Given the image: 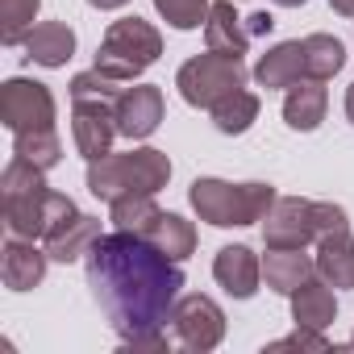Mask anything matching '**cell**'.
I'll use <instances>...</instances> for the list:
<instances>
[{
  "label": "cell",
  "instance_id": "cell-1",
  "mask_svg": "<svg viewBox=\"0 0 354 354\" xmlns=\"http://www.w3.org/2000/svg\"><path fill=\"white\" fill-rule=\"evenodd\" d=\"M88 288L96 304L104 308L113 333L125 350H167L171 337L162 325L171 321V308L180 300L184 271L171 254H162L154 242L138 234H100L88 254Z\"/></svg>",
  "mask_w": 354,
  "mask_h": 354
},
{
  "label": "cell",
  "instance_id": "cell-2",
  "mask_svg": "<svg viewBox=\"0 0 354 354\" xmlns=\"http://www.w3.org/2000/svg\"><path fill=\"white\" fill-rule=\"evenodd\" d=\"M42 167L26 162L13 154V162L0 175V209H5V230L17 238H50L67 217H75L80 209L71 205V196L46 188Z\"/></svg>",
  "mask_w": 354,
  "mask_h": 354
},
{
  "label": "cell",
  "instance_id": "cell-3",
  "mask_svg": "<svg viewBox=\"0 0 354 354\" xmlns=\"http://www.w3.org/2000/svg\"><path fill=\"white\" fill-rule=\"evenodd\" d=\"M167 180H171V158L154 146L88 162V192L109 205L121 196H154L158 188H167Z\"/></svg>",
  "mask_w": 354,
  "mask_h": 354
},
{
  "label": "cell",
  "instance_id": "cell-4",
  "mask_svg": "<svg viewBox=\"0 0 354 354\" xmlns=\"http://www.w3.org/2000/svg\"><path fill=\"white\" fill-rule=\"evenodd\" d=\"M188 196H192V209L201 213V221H209L217 230L254 225L279 201L271 184H225V180H196Z\"/></svg>",
  "mask_w": 354,
  "mask_h": 354
},
{
  "label": "cell",
  "instance_id": "cell-5",
  "mask_svg": "<svg viewBox=\"0 0 354 354\" xmlns=\"http://www.w3.org/2000/svg\"><path fill=\"white\" fill-rule=\"evenodd\" d=\"M158 55H162L158 30L142 17H121L104 30V42L96 50V71H104L121 84H133Z\"/></svg>",
  "mask_w": 354,
  "mask_h": 354
},
{
  "label": "cell",
  "instance_id": "cell-6",
  "mask_svg": "<svg viewBox=\"0 0 354 354\" xmlns=\"http://www.w3.org/2000/svg\"><path fill=\"white\" fill-rule=\"evenodd\" d=\"M175 88H180V96L192 109H213L225 96H234L238 88H246V63L242 59H230V55H217V50L196 55V59H188L180 67Z\"/></svg>",
  "mask_w": 354,
  "mask_h": 354
},
{
  "label": "cell",
  "instance_id": "cell-7",
  "mask_svg": "<svg viewBox=\"0 0 354 354\" xmlns=\"http://www.w3.org/2000/svg\"><path fill=\"white\" fill-rule=\"evenodd\" d=\"M171 337L180 342L184 350H217L221 337H225V313L213 296H180L171 308Z\"/></svg>",
  "mask_w": 354,
  "mask_h": 354
},
{
  "label": "cell",
  "instance_id": "cell-8",
  "mask_svg": "<svg viewBox=\"0 0 354 354\" xmlns=\"http://www.w3.org/2000/svg\"><path fill=\"white\" fill-rule=\"evenodd\" d=\"M0 121L13 133H42L55 129V96L38 80H9L0 88Z\"/></svg>",
  "mask_w": 354,
  "mask_h": 354
},
{
  "label": "cell",
  "instance_id": "cell-9",
  "mask_svg": "<svg viewBox=\"0 0 354 354\" xmlns=\"http://www.w3.org/2000/svg\"><path fill=\"white\" fill-rule=\"evenodd\" d=\"M263 242L275 250H300L308 242H317V225H313V201L300 196H279L267 217H263Z\"/></svg>",
  "mask_w": 354,
  "mask_h": 354
},
{
  "label": "cell",
  "instance_id": "cell-10",
  "mask_svg": "<svg viewBox=\"0 0 354 354\" xmlns=\"http://www.w3.org/2000/svg\"><path fill=\"white\" fill-rule=\"evenodd\" d=\"M113 121H117V133L129 138V142H142L158 129L162 121V92L154 84H133L121 92L117 109H113Z\"/></svg>",
  "mask_w": 354,
  "mask_h": 354
},
{
  "label": "cell",
  "instance_id": "cell-11",
  "mask_svg": "<svg viewBox=\"0 0 354 354\" xmlns=\"http://www.w3.org/2000/svg\"><path fill=\"white\" fill-rule=\"evenodd\" d=\"M46 263H50V254L38 250L34 238H17V234H9V242H5V259H0V275H5V288H13V292H30V288H38V283L46 279Z\"/></svg>",
  "mask_w": 354,
  "mask_h": 354
},
{
  "label": "cell",
  "instance_id": "cell-12",
  "mask_svg": "<svg viewBox=\"0 0 354 354\" xmlns=\"http://www.w3.org/2000/svg\"><path fill=\"white\" fill-rule=\"evenodd\" d=\"M71 133H75V150H80L88 162L113 154V138H117L113 109H100V104H75V113H71Z\"/></svg>",
  "mask_w": 354,
  "mask_h": 354
},
{
  "label": "cell",
  "instance_id": "cell-13",
  "mask_svg": "<svg viewBox=\"0 0 354 354\" xmlns=\"http://www.w3.org/2000/svg\"><path fill=\"white\" fill-rule=\"evenodd\" d=\"M213 275H217V283H221L234 300H250V296L259 292L263 263L254 259V250H250V246H225V250H217Z\"/></svg>",
  "mask_w": 354,
  "mask_h": 354
},
{
  "label": "cell",
  "instance_id": "cell-14",
  "mask_svg": "<svg viewBox=\"0 0 354 354\" xmlns=\"http://www.w3.org/2000/svg\"><path fill=\"white\" fill-rule=\"evenodd\" d=\"M205 46L217 50V55H230V59H242L246 46H250V30L246 21L234 13L230 0H217L209 9V21H205Z\"/></svg>",
  "mask_w": 354,
  "mask_h": 354
},
{
  "label": "cell",
  "instance_id": "cell-15",
  "mask_svg": "<svg viewBox=\"0 0 354 354\" xmlns=\"http://www.w3.org/2000/svg\"><path fill=\"white\" fill-rule=\"evenodd\" d=\"M313 275H317V259L304 254V246H300V250H275V246H267V259H263V279H267V288L292 296V292H296L300 283H308Z\"/></svg>",
  "mask_w": 354,
  "mask_h": 354
},
{
  "label": "cell",
  "instance_id": "cell-16",
  "mask_svg": "<svg viewBox=\"0 0 354 354\" xmlns=\"http://www.w3.org/2000/svg\"><path fill=\"white\" fill-rule=\"evenodd\" d=\"M317 275L333 288H354V234L350 230L317 238Z\"/></svg>",
  "mask_w": 354,
  "mask_h": 354
},
{
  "label": "cell",
  "instance_id": "cell-17",
  "mask_svg": "<svg viewBox=\"0 0 354 354\" xmlns=\"http://www.w3.org/2000/svg\"><path fill=\"white\" fill-rule=\"evenodd\" d=\"M254 80H259V88H292V84L308 80V75H304V46H300V42H279V46H271V50L254 63Z\"/></svg>",
  "mask_w": 354,
  "mask_h": 354
},
{
  "label": "cell",
  "instance_id": "cell-18",
  "mask_svg": "<svg viewBox=\"0 0 354 354\" xmlns=\"http://www.w3.org/2000/svg\"><path fill=\"white\" fill-rule=\"evenodd\" d=\"M337 317V296H333V283L325 279H308L292 292V321L304 325V329H325L333 325Z\"/></svg>",
  "mask_w": 354,
  "mask_h": 354
},
{
  "label": "cell",
  "instance_id": "cell-19",
  "mask_svg": "<svg viewBox=\"0 0 354 354\" xmlns=\"http://www.w3.org/2000/svg\"><path fill=\"white\" fill-rule=\"evenodd\" d=\"M21 46H26V59H34L42 67H63L75 55V34L67 21H42L30 30V38Z\"/></svg>",
  "mask_w": 354,
  "mask_h": 354
},
{
  "label": "cell",
  "instance_id": "cell-20",
  "mask_svg": "<svg viewBox=\"0 0 354 354\" xmlns=\"http://www.w3.org/2000/svg\"><path fill=\"white\" fill-rule=\"evenodd\" d=\"M325 109H329V96L321 88V80H300L288 88V100H283V121L300 133H313L321 121H325Z\"/></svg>",
  "mask_w": 354,
  "mask_h": 354
},
{
  "label": "cell",
  "instance_id": "cell-21",
  "mask_svg": "<svg viewBox=\"0 0 354 354\" xmlns=\"http://www.w3.org/2000/svg\"><path fill=\"white\" fill-rule=\"evenodd\" d=\"M138 238L154 242V246H158L162 254H171L175 263H184V259L196 250V230H192V221H184L180 213H162V209H158V217H154Z\"/></svg>",
  "mask_w": 354,
  "mask_h": 354
},
{
  "label": "cell",
  "instance_id": "cell-22",
  "mask_svg": "<svg viewBox=\"0 0 354 354\" xmlns=\"http://www.w3.org/2000/svg\"><path fill=\"white\" fill-rule=\"evenodd\" d=\"M96 238H100V221L75 213V217H67V221L46 238V254H50L55 263H75V259L88 254V246H92Z\"/></svg>",
  "mask_w": 354,
  "mask_h": 354
},
{
  "label": "cell",
  "instance_id": "cell-23",
  "mask_svg": "<svg viewBox=\"0 0 354 354\" xmlns=\"http://www.w3.org/2000/svg\"><path fill=\"white\" fill-rule=\"evenodd\" d=\"M304 75L308 80H333L342 67H346V46L337 42V38H329V34H308L304 42Z\"/></svg>",
  "mask_w": 354,
  "mask_h": 354
},
{
  "label": "cell",
  "instance_id": "cell-24",
  "mask_svg": "<svg viewBox=\"0 0 354 354\" xmlns=\"http://www.w3.org/2000/svg\"><path fill=\"white\" fill-rule=\"evenodd\" d=\"M121 80H113V75H104V71H80L75 80H71V104H100V109H117V100H121Z\"/></svg>",
  "mask_w": 354,
  "mask_h": 354
},
{
  "label": "cell",
  "instance_id": "cell-25",
  "mask_svg": "<svg viewBox=\"0 0 354 354\" xmlns=\"http://www.w3.org/2000/svg\"><path fill=\"white\" fill-rule=\"evenodd\" d=\"M209 113H213V125H217L221 133H246V129L254 125V117H259V96L246 92V88H238L234 96H225V100L213 104Z\"/></svg>",
  "mask_w": 354,
  "mask_h": 354
},
{
  "label": "cell",
  "instance_id": "cell-26",
  "mask_svg": "<svg viewBox=\"0 0 354 354\" xmlns=\"http://www.w3.org/2000/svg\"><path fill=\"white\" fill-rule=\"evenodd\" d=\"M38 9H42V0H0V42L21 46L34 30Z\"/></svg>",
  "mask_w": 354,
  "mask_h": 354
},
{
  "label": "cell",
  "instance_id": "cell-27",
  "mask_svg": "<svg viewBox=\"0 0 354 354\" xmlns=\"http://www.w3.org/2000/svg\"><path fill=\"white\" fill-rule=\"evenodd\" d=\"M13 154L26 158V162H34V167H42V171H50V167H59V158H63V142H59L55 129H42V133H13Z\"/></svg>",
  "mask_w": 354,
  "mask_h": 354
},
{
  "label": "cell",
  "instance_id": "cell-28",
  "mask_svg": "<svg viewBox=\"0 0 354 354\" xmlns=\"http://www.w3.org/2000/svg\"><path fill=\"white\" fill-rule=\"evenodd\" d=\"M109 209H113V225L125 230V234H142V230L158 217L154 196H121V201H113Z\"/></svg>",
  "mask_w": 354,
  "mask_h": 354
},
{
  "label": "cell",
  "instance_id": "cell-29",
  "mask_svg": "<svg viewBox=\"0 0 354 354\" xmlns=\"http://www.w3.org/2000/svg\"><path fill=\"white\" fill-rule=\"evenodd\" d=\"M154 9L175 26V30H196L209 21V0H154Z\"/></svg>",
  "mask_w": 354,
  "mask_h": 354
},
{
  "label": "cell",
  "instance_id": "cell-30",
  "mask_svg": "<svg viewBox=\"0 0 354 354\" xmlns=\"http://www.w3.org/2000/svg\"><path fill=\"white\" fill-rule=\"evenodd\" d=\"M313 225H317V238L337 234V230H350L346 209L342 205H329V201H313Z\"/></svg>",
  "mask_w": 354,
  "mask_h": 354
},
{
  "label": "cell",
  "instance_id": "cell-31",
  "mask_svg": "<svg viewBox=\"0 0 354 354\" xmlns=\"http://www.w3.org/2000/svg\"><path fill=\"white\" fill-rule=\"evenodd\" d=\"M267 350H329V342H325V333H321V329H304V325H296V333H288V337L271 342Z\"/></svg>",
  "mask_w": 354,
  "mask_h": 354
},
{
  "label": "cell",
  "instance_id": "cell-32",
  "mask_svg": "<svg viewBox=\"0 0 354 354\" xmlns=\"http://www.w3.org/2000/svg\"><path fill=\"white\" fill-rule=\"evenodd\" d=\"M271 26H275V17H271V13H250V17H246V30H250V38H263V34H271Z\"/></svg>",
  "mask_w": 354,
  "mask_h": 354
},
{
  "label": "cell",
  "instance_id": "cell-33",
  "mask_svg": "<svg viewBox=\"0 0 354 354\" xmlns=\"http://www.w3.org/2000/svg\"><path fill=\"white\" fill-rule=\"evenodd\" d=\"M333 5V13H342V17H354V0H329Z\"/></svg>",
  "mask_w": 354,
  "mask_h": 354
},
{
  "label": "cell",
  "instance_id": "cell-34",
  "mask_svg": "<svg viewBox=\"0 0 354 354\" xmlns=\"http://www.w3.org/2000/svg\"><path fill=\"white\" fill-rule=\"evenodd\" d=\"M92 9H121V5H129V0H88Z\"/></svg>",
  "mask_w": 354,
  "mask_h": 354
},
{
  "label": "cell",
  "instance_id": "cell-35",
  "mask_svg": "<svg viewBox=\"0 0 354 354\" xmlns=\"http://www.w3.org/2000/svg\"><path fill=\"white\" fill-rule=\"evenodd\" d=\"M346 117H350V125H354V84L346 88Z\"/></svg>",
  "mask_w": 354,
  "mask_h": 354
},
{
  "label": "cell",
  "instance_id": "cell-36",
  "mask_svg": "<svg viewBox=\"0 0 354 354\" xmlns=\"http://www.w3.org/2000/svg\"><path fill=\"white\" fill-rule=\"evenodd\" d=\"M271 5H279V9H300V5H308V0H271Z\"/></svg>",
  "mask_w": 354,
  "mask_h": 354
},
{
  "label": "cell",
  "instance_id": "cell-37",
  "mask_svg": "<svg viewBox=\"0 0 354 354\" xmlns=\"http://www.w3.org/2000/svg\"><path fill=\"white\" fill-rule=\"evenodd\" d=\"M350 346H354V337H350Z\"/></svg>",
  "mask_w": 354,
  "mask_h": 354
}]
</instances>
